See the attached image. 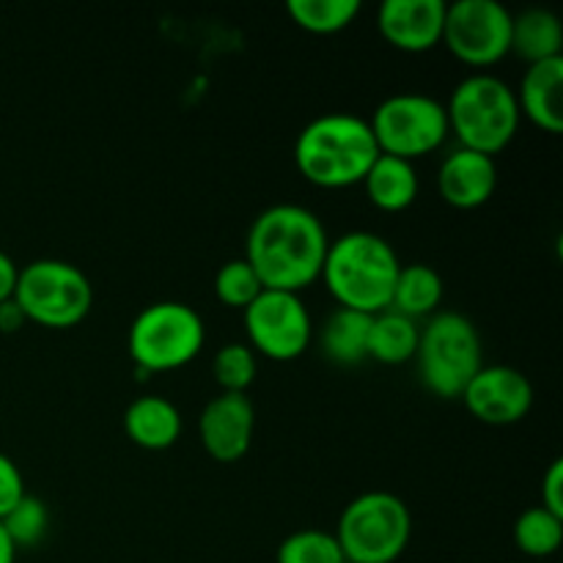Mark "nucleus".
<instances>
[{
	"label": "nucleus",
	"mask_w": 563,
	"mask_h": 563,
	"mask_svg": "<svg viewBox=\"0 0 563 563\" xmlns=\"http://www.w3.org/2000/svg\"><path fill=\"white\" fill-rule=\"evenodd\" d=\"M245 333L256 355L278 363L297 361L311 344V313L295 291L264 289L245 308Z\"/></svg>",
	"instance_id": "obj_10"
},
{
	"label": "nucleus",
	"mask_w": 563,
	"mask_h": 563,
	"mask_svg": "<svg viewBox=\"0 0 563 563\" xmlns=\"http://www.w3.org/2000/svg\"><path fill=\"white\" fill-rule=\"evenodd\" d=\"M440 196L454 209H478L493 198L498 187V165L473 148H454L438 170Z\"/></svg>",
	"instance_id": "obj_15"
},
{
	"label": "nucleus",
	"mask_w": 563,
	"mask_h": 563,
	"mask_svg": "<svg viewBox=\"0 0 563 563\" xmlns=\"http://www.w3.org/2000/svg\"><path fill=\"white\" fill-rule=\"evenodd\" d=\"M344 563H350V561H344Z\"/></svg>",
	"instance_id": "obj_34"
},
{
	"label": "nucleus",
	"mask_w": 563,
	"mask_h": 563,
	"mask_svg": "<svg viewBox=\"0 0 563 563\" xmlns=\"http://www.w3.org/2000/svg\"><path fill=\"white\" fill-rule=\"evenodd\" d=\"M124 432L146 451H165L179 440L181 416L165 396H141L124 412Z\"/></svg>",
	"instance_id": "obj_17"
},
{
	"label": "nucleus",
	"mask_w": 563,
	"mask_h": 563,
	"mask_svg": "<svg viewBox=\"0 0 563 563\" xmlns=\"http://www.w3.org/2000/svg\"><path fill=\"white\" fill-rule=\"evenodd\" d=\"M256 352L247 344H225L214 355L212 374L223 394H245L256 383Z\"/></svg>",
	"instance_id": "obj_26"
},
{
	"label": "nucleus",
	"mask_w": 563,
	"mask_h": 563,
	"mask_svg": "<svg viewBox=\"0 0 563 563\" xmlns=\"http://www.w3.org/2000/svg\"><path fill=\"white\" fill-rule=\"evenodd\" d=\"M11 300L20 306L27 322L66 330L88 317L93 302L91 280L86 273L60 258H38L20 269Z\"/></svg>",
	"instance_id": "obj_7"
},
{
	"label": "nucleus",
	"mask_w": 563,
	"mask_h": 563,
	"mask_svg": "<svg viewBox=\"0 0 563 563\" xmlns=\"http://www.w3.org/2000/svg\"><path fill=\"white\" fill-rule=\"evenodd\" d=\"M286 11L302 31L330 36L352 25V20L361 14V3L357 0H289Z\"/></svg>",
	"instance_id": "obj_23"
},
{
	"label": "nucleus",
	"mask_w": 563,
	"mask_h": 563,
	"mask_svg": "<svg viewBox=\"0 0 563 563\" xmlns=\"http://www.w3.org/2000/svg\"><path fill=\"white\" fill-rule=\"evenodd\" d=\"M256 410L247 394H220L207 401L198 418V438L212 460L231 465L251 451Z\"/></svg>",
	"instance_id": "obj_13"
},
{
	"label": "nucleus",
	"mask_w": 563,
	"mask_h": 563,
	"mask_svg": "<svg viewBox=\"0 0 563 563\" xmlns=\"http://www.w3.org/2000/svg\"><path fill=\"white\" fill-rule=\"evenodd\" d=\"M443 302V278L429 264H407L399 269L390 297V311L407 319H421Z\"/></svg>",
	"instance_id": "obj_22"
},
{
	"label": "nucleus",
	"mask_w": 563,
	"mask_h": 563,
	"mask_svg": "<svg viewBox=\"0 0 563 563\" xmlns=\"http://www.w3.org/2000/svg\"><path fill=\"white\" fill-rule=\"evenodd\" d=\"M517 104L539 130L559 135L563 130V58L531 64L522 75Z\"/></svg>",
	"instance_id": "obj_16"
},
{
	"label": "nucleus",
	"mask_w": 563,
	"mask_h": 563,
	"mask_svg": "<svg viewBox=\"0 0 563 563\" xmlns=\"http://www.w3.org/2000/svg\"><path fill=\"white\" fill-rule=\"evenodd\" d=\"M366 196L383 212H405L416 203L418 198V174L416 165L407 163L401 157H390V154H379L374 165L368 168L366 179Z\"/></svg>",
	"instance_id": "obj_18"
},
{
	"label": "nucleus",
	"mask_w": 563,
	"mask_h": 563,
	"mask_svg": "<svg viewBox=\"0 0 563 563\" xmlns=\"http://www.w3.org/2000/svg\"><path fill=\"white\" fill-rule=\"evenodd\" d=\"M379 154L407 163L438 152L449 137L445 104L427 93H394L383 99L368 121Z\"/></svg>",
	"instance_id": "obj_9"
},
{
	"label": "nucleus",
	"mask_w": 563,
	"mask_h": 563,
	"mask_svg": "<svg viewBox=\"0 0 563 563\" xmlns=\"http://www.w3.org/2000/svg\"><path fill=\"white\" fill-rule=\"evenodd\" d=\"M262 291V280L256 278V273H253V267L245 258H231L214 275V295L229 308H242L245 311Z\"/></svg>",
	"instance_id": "obj_28"
},
{
	"label": "nucleus",
	"mask_w": 563,
	"mask_h": 563,
	"mask_svg": "<svg viewBox=\"0 0 563 563\" xmlns=\"http://www.w3.org/2000/svg\"><path fill=\"white\" fill-rule=\"evenodd\" d=\"M379 157L366 119L355 113H324L302 126L295 143V163L311 185L324 190L363 185Z\"/></svg>",
	"instance_id": "obj_2"
},
{
	"label": "nucleus",
	"mask_w": 563,
	"mask_h": 563,
	"mask_svg": "<svg viewBox=\"0 0 563 563\" xmlns=\"http://www.w3.org/2000/svg\"><path fill=\"white\" fill-rule=\"evenodd\" d=\"M445 9L443 0H385L377 11L379 36L401 53H427L443 42Z\"/></svg>",
	"instance_id": "obj_14"
},
{
	"label": "nucleus",
	"mask_w": 563,
	"mask_h": 563,
	"mask_svg": "<svg viewBox=\"0 0 563 563\" xmlns=\"http://www.w3.org/2000/svg\"><path fill=\"white\" fill-rule=\"evenodd\" d=\"M401 264L388 240L372 231H350L330 242L322 278L339 308L374 317L388 311Z\"/></svg>",
	"instance_id": "obj_3"
},
{
	"label": "nucleus",
	"mask_w": 563,
	"mask_h": 563,
	"mask_svg": "<svg viewBox=\"0 0 563 563\" xmlns=\"http://www.w3.org/2000/svg\"><path fill=\"white\" fill-rule=\"evenodd\" d=\"M443 44L467 66H493L511 49V11L498 0H456L445 9Z\"/></svg>",
	"instance_id": "obj_11"
},
{
	"label": "nucleus",
	"mask_w": 563,
	"mask_h": 563,
	"mask_svg": "<svg viewBox=\"0 0 563 563\" xmlns=\"http://www.w3.org/2000/svg\"><path fill=\"white\" fill-rule=\"evenodd\" d=\"M16 278H20V267H16L14 258H11L9 253L0 251V302H5L14 297Z\"/></svg>",
	"instance_id": "obj_31"
},
{
	"label": "nucleus",
	"mask_w": 563,
	"mask_h": 563,
	"mask_svg": "<svg viewBox=\"0 0 563 563\" xmlns=\"http://www.w3.org/2000/svg\"><path fill=\"white\" fill-rule=\"evenodd\" d=\"M22 498H25V482H22L20 467L14 465V460L0 454V520H3Z\"/></svg>",
	"instance_id": "obj_29"
},
{
	"label": "nucleus",
	"mask_w": 563,
	"mask_h": 563,
	"mask_svg": "<svg viewBox=\"0 0 563 563\" xmlns=\"http://www.w3.org/2000/svg\"><path fill=\"white\" fill-rule=\"evenodd\" d=\"M350 563H394L412 537V515L394 493L357 495L333 533Z\"/></svg>",
	"instance_id": "obj_6"
},
{
	"label": "nucleus",
	"mask_w": 563,
	"mask_h": 563,
	"mask_svg": "<svg viewBox=\"0 0 563 563\" xmlns=\"http://www.w3.org/2000/svg\"><path fill=\"white\" fill-rule=\"evenodd\" d=\"M563 31L561 20L548 9H526L520 14H511V49L528 66L539 60L563 58Z\"/></svg>",
	"instance_id": "obj_19"
},
{
	"label": "nucleus",
	"mask_w": 563,
	"mask_h": 563,
	"mask_svg": "<svg viewBox=\"0 0 563 563\" xmlns=\"http://www.w3.org/2000/svg\"><path fill=\"white\" fill-rule=\"evenodd\" d=\"M278 563H344V553L339 548V539L328 531L306 528L280 542Z\"/></svg>",
	"instance_id": "obj_25"
},
{
	"label": "nucleus",
	"mask_w": 563,
	"mask_h": 563,
	"mask_svg": "<svg viewBox=\"0 0 563 563\" xmlns=\"http://www.w3.org/2000/svg\"><path fill=\"white\" fill-rule=\"evenodd\" d=\"M203 319L187 302H154L143 308L130 328V355L146 374L174 372L196 361L201 352Z\"/></svg>",
	"instance_id": "obj_8"
},
{
	"label": "nucleus",
	"mask_w": 563,
	"mask_h": 563,
	"mask_svg": "<svg viewBox=\"0 0 563 563\" xmlns=\"http://www.w3.org/2000/svg\"><path fill=\"white\" fill-rule=\"evenodd\" d=\"M449 132L462 148H473L487 157L504 152L520 130V104L515 88L495 75L465 77L445 104Z\"/></svg>",
	"instance_id": "obj_4"
},
{
	"label": "nucleus",
	"mask_w": 563,
	"mask_h": 563,
	"mask_svg": "<svg viewBox=\"0 0 563 563\" xmlns=\"http://www.w3.org/2000/svg\"><path fill=\"white\" fill-rule=\"evenodd\" d=\"M467 412L489 427H511L528 416L533 388L522 372L511 366H482L460 396Z\"/></svg>",
	"instance_id": "obj_12"
},
{
	"label": "nucleus",
	"mask_w": 563,
	"mask_h": 563,
	"mask_svg": "<svg viewBox=\"0 0 563 563\" xmlns=\"http://www.w3.org/2000/svg\"><path fill=\"white\" fill-rule=\"evenodd\" d=\"M418 377L429 394L440 399H460L482 361V335L476 324L456 311L432 313L418 335Z\"/></svg>",
	"instance_id": "obj_5"
},
{
	"label": "nucleus",
	"mask_w": 563,
	"mask_h": 563,
	"mask_svg": "<svg viewBox=\"0 0 563 563\" xmlns=\"http://www.w3.org/2000/svg\"><path fill=\"white\" fill-rule=\"evenodd\" d=\"M16 559V548L11 544L9 533L3 531V526H0V563H14Z\"/></svg>",
	"instance_id": "obj_33"
},
{
	"label": "nucleus",
	"mask_w": 563,
	"mask_h": 563,
	"mask_svg": "<svg viewBox=\"0 0 563 563\" xmlns=\"http://www.w3.org/2000/svg\"><path fill=\"white\" fill-rule=\"evenodd\" d=\"M563 542V517L544 506L522 511L515 522V544L531 559H548L559 553Z\"/></svg>",
	"instance_id": "obj_24"
},
{
	"label": "nucleus",
	"mask_w": 563,
	"mask_h": 563,
	"mask_svg": "<svg viewBox=\"0 0 563 563\" xmlns=\"http://www.w3.org/2000/svg\"><path fill=\"white\" fill-rule=\"evenodd\" d=\"M542 506L553 515L563 517V460L550 462L542 478Z\"/></svg>",
	"instance_id": "obj_30"
},
{
	"label": "nucleus",
	"mask_w": 563,
	"mask_h": 563,
	"mask_svg": "<svg viewBox=\"0 0 563 563\" xmlns=\"http://www.w3.org/2000/svg\"><path fill=\"white\" fill-rule=\"evenodd\" d=\"M25 322V313L20 311V306L14 300L0 302V333H16Z\"/></svg>",
	"instance_id": "obj_32"
},
{
	"label": "nucleus",
	"mask_w": 563,
	"mask_h": 563,
	"mask_svg": "<svg viewBox=\"0 0 563 563\" xmlns=\"http://www.w3.org/2000/svg\"><path fill=\"white\" fill-rule=\"evenodd\" d=\"M368 330L372 317L350 308H339L322 328V352L335 366H357L368 357Z\"/></svg>",
	"instance_id": "obj_20"
},
{
	"label": "nucleus",
	"mask_w": 563,
	"mask_h": 563,
	"mask_svg": "<svg viewBox=\"0 0 563 563\" xmlns=\"http://www.w3.org/2000/svg\"><path fill=\"white\" fill-rule=\"evenodd\" d=\"M418 328L416 319H407L396 311H379L372 317L368 330V357L383 366H401L412 361L418 350Z\"/></svg>",
	"instance_id": "obj_21"
},
{
	"label": "nucleus",
	"mask_w": 563,
	"mask_h": 563,
	"mask_svg": "<svg viewBox=\"0 0 563 563\" xmlns=\"http://www.w3.org/2000/svg\"><path fill=\"white\" fill-rule=\"evenodd\" d=\"M3 531L9 533L11 544L16 550L20 548H36L44 537H47L49 528V511L44 506V500L33 498V495L25 493V498L9 511V515L0 520Z\"/></svg>",
	"instance_id": "obj_27"
},
{
	"label": "nucleus",
	"mask_w": 563,
	"mask_h": 563,
	"mask_svg": "<svg viewBox=\"0 0 563 563\" xmlns=\"http://www.w3.org/2000/svg\"><path fill=\"white\" fill-rule=\"evenodd\" d=\"M328 247V231L311 209L300 203H275L253 220L245 262L264 289L300 295L322 278Z\"/></svg>",
	"instance_id": "obj_1"
}]
</instances>
